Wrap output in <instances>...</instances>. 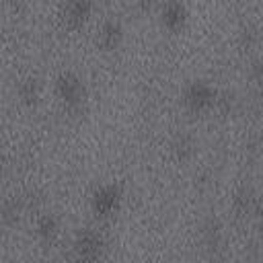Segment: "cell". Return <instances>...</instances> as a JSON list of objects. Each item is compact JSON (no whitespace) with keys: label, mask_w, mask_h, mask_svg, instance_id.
Masks as SVG:
<instances>
[{"label":"cell","mask_w":263,"mask_h":263,"mask_svg":"<svg viewBox=\"0 0 263 263\" xmlns=\"http://www.w3.org/2000/svg\"><path fill=\"white\" fill-rule=\"evenodd\" d=\"M89 11V0H72L70 2V17L72 19H84Z\"/></svg>","instance_id":"obj_1"},{"label":"cell","mask_w":263,"mask_h":263,"mask_svg":"<svg viewBox=\"0 0 263 263\" xmlns=\"http://www.w3.org/2000/svg\"><path fill=\"white\" fill-rule=\"evenodd\" d=\"M181 13H183V11H181V6H179V4H171L164 15H167V21H179Z\"/></svg>","instance_id":"obj_2"},{"label":"cell","mask_w":263,"mask_h":263,"mask_svg":"<svg viewBox=\"0 0 263 263\" xmlns=\"http://www.w3.org/2000/svg\"><path fill=\"white\" fill-rule=\"evenodd\" d=\"M148 2H150V0H148Z\"/></svg>","instance_id":"obj_3"}]
</instances>
